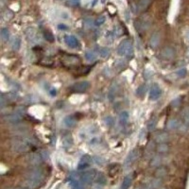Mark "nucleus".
<instances>
[{
  "label": "nucleus",
  "mask_w": 189,
  "mask_h": 189,
  "mask_svg": "<svg viewBox=\"0 0 189 189\" xmlns=\"http://www.w3.org/2000/svg\"><path fill=\"white\" fill-rule=\"evenodd\" d=\"M166 168L161 167V168H159V169L157 170V172H156V177H157L158 179H162L163 177L166 176Z\"/></svg>",
  "instance_id": "nucleus-32"
},
{
  "label": "nucleus",
  "mask_w": 189,
  "mask_h": 189,
  "mask_svg": "<svg viewBox=\"0 0 189 189\" xmlns=\"http://www.w3.org/2000/svg\"><path fill=\"white\" fill-rule=\"evenodd\" d=\"M133 52V46L130 40H124L117 47V54L123 57H130Z\"/></svg>",
  "instance_id": "nucleus-3"
},
{
  "label": "nucleus",
  "mask_w": 189,
  "mask_h": 189,
  "mask_svg": "<svg viewBox=\"0 0 189 189\" xmlns=\"http://www.w3.org/2000/svg\"><path fill=\"white\" fill-rule=\"evenodd\" d=\"M21 46V39L19 37H15L12 43V49L13 50H18Z\"/></svg>",
  "instance_id": "nucleus-27"
},
{
  "label": "nucleus",
  "mask_w": 189,
  "mask_h": 189,
  "mask_svg": "<svg viewBox=\"0 0 189 189\" xmlns=\"http://www.w3.org/2000/svg\"><path fill=\"white\" fill-rule=\"evenodd\" d=\"M50 94H51V96H52V97H55V96H56V94H57L56 89H55V88H53V89L50 91Z\"/></svg>",
  "instance_id": "nucleus-44"
},
{
  "label": "nucleus",
  "mask_w": 189,
  "mask_h": 189,
  "mask_svg": "<svg viewBox=\"0 0 189 189\" xmlns=\"http://www.w3.org/2000/svg\"><path fill=\"white\" fill-rule=\"evenodd\" d=\"M156 124H157V119H156L155 117H154V118H151V119L149 121V123H148V129H149L150 130H154Z\"/></svg>",
  "instance_id": "nucleus-31"
},
{
  "label": "nucleus",
  "mask_w": 189,
  "mask_h": 189,
  "mask_svg": "<svg viewBox=\"0 0 189 189\" xmlns=\"http://www.w3.org/2000/svg\"><path fill=\"white\" fill-rule=\"evenodd\" d=\"M14 189H28V187L27 188H24V187H17V188H14Z\"/></svg>",
  "instance_id": "nucleus-46"
},
{
  "label": "nucleus",
  "mask_w": 189,
  "mask_h": 189,
  "mask_svg": "<svg viewBox=\"0 0 189 189\" xmlns=\"http://www.w3.org/2000/svg\"><path fill=\"white\" fill-rule=\"evenodd\" d=\"M84 24H85V27H86L87 28H90L91 27H93V25H94V23L93 22V20H92V19L87 18V19H85V20H84Z\"/></svg>",
  "instance_id": "nucleus-37"
},
{
  "label": "nucleus",
  "mask_w": 189,
  "mask_h": 189,
  "mask_svg": "<svg viewBox=\"0 0 189 189\" xmlns=\"http://www.w3.org/2000/svg\"><path fill=\"white\" fill-rule=\"evenodd\" d=\"M156 149H157V151H158L159 153H166V152L169 151L170 147H169V145L166 144V143H161V144H159V145L157 146Z\"/></svg>",
  "instance_id": "nucleus-23"
},
{
  "label": "nucleus",
  "mask_w": 189,
  "mask_h": 189,
  "mask_svg": "<svg viewBox=\"0 0 189 189\" xmlns=\"http://www.w3.org/2000/svg\"><path fill=\"white\" fill-rule=\"evenodd\" d=\"M80 0H66V4L69 7H77L79 5Z\"/></svg>",
  "instance_id": "nucleus-34"
},
{
  "label": "nucleus",
  "mask_w": 189,
  "mask_h": 189,
  "mask_svg": "<svg viewBox=\"0 0 189 189\" xmlns=\"http://www.w3.org/2000/svg\"><path fill=\"white\" fill-rule=\"evenodd\" d=\"M94 181H96L98 185H100V186H104L107 183L106 177L103 173H98L96 179H94Z\"/></svg>",
  "instance_id": "nucleus-20"
},
{
  "label": "nucleus",
  "mask_w": 189,
  "mask_h": 189,
  "mask_svg": "<svg viewBox=\"0 0 189 189\" xmlns=\"http://www.w3.org/2000/svg\"><path fill=\"white\" fill-rule=\"evenodd\" d=\"M137 157H138V151L137 150H132L128 154V156L126 157L125 161H124V167L125 168H130L134 164V162L137 160Z\"/></svg>",
  "instance_id": "nucleus-6"
},
{
  "label": "nucleus",
  "mask_w": 189,
  "mask_h": 189,
  "mask_svg": "<svg viewBox=\"0 0 189 189\" xmlns=\"http://www.w3.org/2000/svg\"><path fill=\"white\" fill-rule=\"evenodd\" d=\"M154 140L159 144L166 143V142H168V140H169V135L166 132H157L154 135Z\"/></svg>",
  "instance_id": "nucleus-15"
},
{
  "label": "nucleus",
  "mask_w": 189,
  "mask_h": 189,
  "mask_svg": "<svg viewBox=\"0 0 189 189\" xmlns=\"http://www.w3.org/2000/svg\"><path fill=\"white\" fill-rule=\"evenodd\" d=\"M181 100V98H177L176 100H174L172 101V106H174V107L179 106V105H180Z\"/></svg>",
  "instance_id": "nucleus-42"
},
{
  "label": "nucleus",
  "mask_w": 189,
  "mask_h": 189,
  "mask_svg": "<svg viewBox=\"0 0 189 189\" xmlns=\"http://www.w3.org/2000/svg\"><path fill=\"white\" fill-rule=\"evenodd\" d=\"M176 74H177L180 78H184V77L186 76V74H187V70H186L185 68H181V69L178 70V71L176 72Z\"/></svg>",
  "instance_id": "nucleus-36"
},
{
  "label": "nucleus",
  "mask_w": 189,
  "mask_h": 189,
  "mask_svg": "<svg viewBox=\"0 0 189 189\" xmlns=\"http://www.w3.org/2000/svg\"><path fill=\"white\" fill-rule=\"evenodd\" d=\"M105 20H106L105 16H100V17L96 20V22H94V25H96L97 27H100V26H101L102 24L105 23Z\"/></svg>",
  "instance_id": "nucleus-35"
},
{
  "label": "nucleus",
  "mask_w": 189,
  "mask_h": 189,
  "mask_svg": "<svg viewBox=\"0 0 189 189\" xmlns=\"http://www.w3.org/2000/svg\"><path fill=\"white\" fill-rule=\"evenodd\" d=\"M151 27V20L149 17L140 18L135 22V28L139 32H146Z\"/></svg>",
  "instance_id": "nucleus-5"
},
{
  "label": "nucleus",
  "mask_w": 189,
  "mask_h": 189,
  "mask_svg": "<svg viewBox=\"0 0 189 189\" xmlns=\"http://www.w3.org/2000/svg\"><path fill=\"white\" fill-rule=\"evenodd\" d=\"M43 37L45 38L46 41H49V42H50V43H53L54 40H55L53 33H52L51 31H49V30H46V29L43 31Z\"/></svg>",
  "instance_id": "nucleus-29"
},
{
  "label": "nucleus",
  "mask_w": 189,
  "mask_h": 189,
  "mask_svg": "<svg viewBox=\"0 0 189 189\" xmlns=\"http://www.w3.org/2000/svg\"><path fill=\"white\" fill-rule=\"evenodd\" d=\"M11 148L16 153H25L29 151L30 146L27 141L21 138H14L11 141Z\"/></svg>",
  "instance_id": "nucleus-2"
},
{
  "label": "nucleus",
  "mask_w": 189,
  "mask_h": 189,
  "mask_svg": "<svg viewBox=\"0 0 189 189\" xmlns=\"http://www.w3.org/2000/svg\"><path fill=\"white\" fill-rule=\"evenodd\" d=\"M44 179V172L41 168H33L26 175L25 185L28 189H35L39 187Z\"/></svg>",
  "instance_id": "nucleus-1"
},
{
  "label": "nucleus",
  "mask_w": 189,
  "mask_h": 189,
  "mask_svg": "<svg viewBox=\"0 0 189 189\" xmlns=\"http://www.w3.org/2000/svg\"><path fill=\"white\" fill-rule=\"evenodd\" d=\"M85 59L88 62H94V61H96V59H97V54L94 53L93 50H88V51L85 52Z\"/></svg>",
  "instance_id": "nucleus-24"
},
{
  "label": "nucleus",
  "mask_w": 189,
  "mask_h": 189,
  "mask_svg": "<svg viewBox=\"0 0 189 189\" xmlns=\"http://www.w3.org/2000/svg\"><path fill=\"white\" fill-rule=\"evenodd\" d=\"M181 115H182L183 120H184L187 124H189V108L184 109L183 112H182V114H181Z\"/></svg>",
  "instance_id": "nucleus-33"
},
{
  "label": "nucleus",
  "mask_w": 189,
  "mask_h": 189,
  "mask_svg": "<svg viewBox=\"0 0 189 189\" xmlns=\"http://www.w3.org/2000/svg\"><path fill=\"white\" fill-rule=\"evenodd\" d=\"M162 94V90L160 88V86L158 84H154L151 89V93H150V100H157Z\"/></svg>",
  "instance_id": "nucleus-13"
},
{
  "label": "nucleus",
  "mask_w": 189,
  "mask_h": 189,
  "mask_svg": "<svg viewBox=\"0 0 189 189\" xmlns=\"http://www.w3.org/2000/svg\"><path fill=\"white\" fill-rule=\"evenodd\" d=\"M119 121L122 125H126L129 121V114L127 112H122L119 115Z\"/></svg>",
  "instance_id": "nucleus-28"
},
{
  "label": "nucleus",
  "mask_w": 189,
  "mask_h": 189,
  "mask_svg": "<svg viewBox=\"0 0 189 189\" xmlns=\"http://www.w3.org/2000/svg\"><path fill=\"white\" fill-rule=\"evenodd\" d=\"M28 162L31 166H39L43 162V156H42V154L37 153V152L31 153L28 157Z\"/></svg>",
  "instance_id": "nucleus-10"
},
{
  "label": "nucleus",
  "mask_w": 189,
  "mask_h": 189,
  "mask_svg": "<svg viewBox=\"0 0 189 189\" xmlns=\"http://www.w3.org/2000/svg\"><path fill=\"white\" fill-rule=\"evenodd\" d=\"M146 91H147V86L146 85H144V84L143 85H140L137 88V90H136V94H137L139 98H142V97L145 96Z\"/></svg>",
  "instance_id": "nucleus-26"
},
{
  "label": "nucleus",
  "mask_w": 189,
  "mask_h": 189,
  "mask_svg": "<svg viewBox=\"0 0 189 189\" xmlns=\"http://www.w3.org/2000/svg\"><path fill=\"white\" fill-rule=\"evenodd\" d=\"M58 28L61 29V30H67L68 29V27L64 24H59L58 25Z\"/></svg>",
  "instance_id": "nucleus-43"
},
{
  "label": "nucleus",
  "mask_w": 189,
  "mask_h": 189,
  "mask_svg": "<svg viewBox=\"0 0 189 189\" xmlns=\"http://www.w3.org/2000/svg\"><path fill=\"white\" fill-rule=\"evenodd\" d=\"M184 35H185V39L189 42V28L185 31V33H184Z\"/></svg>",
  "instance_id": "nucleus-45"
},
{
  "label": "nucleus",
  "mask_w": 189,
  "mask_h": 189,
  "mask_svg": "<svg viewBox=\"0 0 189 189\" xmlns=\"http://www.w3.org/2000/svg\"><path fill=\"white\" fill-rule=\"evenodd\" d=\"M4 121L9 123V124H12V125H15V124H18L21 119H22V115H19L18 113H14V114H11V115H7L3 117Z\"/></svg>",
  "instance_id": "nucleus-9"
},
{
  "label": "nucleus",
  "mask_w": 189,
  "mask_h": 189,
  "mask_svg": "<svg viewBox=\"0 0 189 189\" xmlns=\"http://www.w3.org/2000/svg\"><path fill=\"white\" fill-rule=\"evenodd\" d=\"M97 174H98V172H97L96 169H90V170H87V171L83 172L80 175V177H79L80 182L83 185H89V184H91L94 181V179H96Z\"/></svg>",
  "instance_id": "nucleus-4"
},
{
  "label": "nucleus",
  "mask_w": 189,
  "mask_h": 189,
  "mask_svg": "<svg viewBox=\"0 0 189 189\" xmlns=\"http://www.w3.org/2000/svg\"><path fill=\"white\" fill-rule=\"evenodd\" d=\"M90 87V83L86 80H82L79 82H76L71 86V90L76 93H83L87 91Z\"/></svg>",
  "instance_id": "nucleus-7"
},
{
  "label": "nucleus",
  "mask_w": 189,
  "mask_h": 189,
  "mask_svg": "<svg viewBox=\"0 0 189 189\" xmlns=\"http://www.w3.org/2000/svg\"><path fill=\"white\" fill-rule=\"evenodd\" d=\"M160 41H161V35L159 32H154L151 39H150V45L152 47V49H156V47L159 45L160 43Z\"/></svg>",
  "instance_id": "nucleus-16"
},
{
  "label": "nucleus",
  "mask_w": 189,
  "mask_h": 189,
  "mask_svg": "<svg viewBox=\"0 0 189 189\" xmlns=\"http://www.w3.org/2000/svg\"><path fill=\"white\" fill-rule=\"evenodd\" d=\"M93 161L96 163L97 165H102V164H103V160H102L100 157H94V158H93Z\"/></svg>",
  "instance_id": "nucleus-41"
},
{
  "label": "nucleus",
  "mask_w": 189,
  "mask_h": 189,
  "mask_svg": "<svg viewBox=\"0 0 189 189\" xmlns=\"http://www.w3.org/2000/svg\"><path fill=\"white\" fill-rule=\"evenodd\" d=\"M77 123V119L74 115H68L64 118V124L66 128H73Z\"/></svg>",
  "instance_id": "nucleus-18"
},
{
  "label": "nucleus",
  "mask_w": 189,
  "mask_h": 189,
  "mask_svg": "<svg viewBox=\"0 0 189 189\" xmlns=\"http://www.w3.org/2000/svg\"><path fill=\"white\" fill-rule=\"evenodd\" d=\"M182 124L181 123V121H179L178 119H170L168 122H167V129L168 130H180L182 128Z\"/></svg>",
  "instance_id": "nucleus-17"
},
{
  "label": "nucleus",
  "mask_w": 189,
  "mask_h": 189,
  "mask_svg": "<svg viewBox=\"0 0 189 189\" xmlns=\"http://www.w3.org/2000/svg\"><path fill=\"white\" fill-rule=\"evenodd\" d=\"M27 37H28V40L34 41V40L37 38V33H36V31H35L33 28H30V29H28V32H27Z\"/></svg>",
  "instance_id": "nucleus-30"
},
{
  "label": "nucleus",
  "mask_w": 189,
  "mask_h": 189,
  "mask_svg": "<svg viewBox=\"0 0 189 189\" xmlns=\"http://www.w3.org/2000/svg\"><path fill=\"white\" fill-rule=\"evenodd\" d=\"M151 1L152 0H139L137 4L134 6V13H140L145 12L151 4Z\"/></svg>",
  "instance_id": "nucleus-8"
},
{
  "label": "nucleus",
  "mask_w": 189,
  "mask_h": 189,
  "mask_svg": "<svg viewBox=\"0 0 189 189\" xmlns=\"http://www.w3.org/2000/svg\"><path fill=\"white\" fill-rule=\"evenodd\" d=\"M0 105H1V108H3L6 105V100H5L4 94H1V96H0Z\"/></svg>",
  "instance_id": "nucleus-40"
},
{
  "label": "nucleus",
  "mask_w": 189,
  "mask_h": 189,
  "mask_svg": "<svg viewBox=\"0 0 189 189\" xmlns=\"http://www.w3.org/2000/svg\"><path fill=\"white\" fill-rule=\"evenodd\" d=\"M98 52H99L100 56L102 58H108L111 54V51L108 47H102V46L98 47Z\"/></svg>",
  "instance_id": "nucleus-21"
},
{
  "label": "nucleus",
  "mask_w": 189,
  "mask_h": 189,
  "mask_svg": "<svg viewBox=\"0 0 189 189\" xmlns=\"http://www.w3.org/2000/svg\"><path fill=\"white\" fill-rule=\"evenodd\" d=\"M92 161H93V159L89 155H87V154L82 155V157L80 158L79 162L78 169L79 170H83V169L87 168L90 166V164L92 163Z\"/></svg>",
  "instance_id": "nucleus-11"
},
{
  "label": "nucleus",
  "mask_w": 189,
  "mask_h": 189,
  "mask_svg": "<svg viewBox=\"0 0 189 189\" xmlns=\"http://www.w3.org/2000/svg\"><path fill=\"white\" fill-rule=\"evenodd\" d=\"M159 165H160V158H159V156H156V157H154V158L152 159V161H151V166H159Z\"/></svg>",
  "instance_id": "nucleus-38"
},
{
  "label": "nucleus",
  "mask_w": 189,
  "mask_h": 189,
  "mask_svg": "<svg viewBox=\"0 0 189 189\" xmlns=\"http://www.w3.org/2000/svg\"><path fill=\"white\" fill-rule=\"evenodd\" d=\"M0 35H1V39L4 42H7L10 39V31L7 28H2L0 30Z\"/></svg>",
  "instance_id": "nucleus-25"
},
{
  "label": "nucleus",
  "mask_w": 189,
  "mask_h": 189,
  "mask_svg": "<svg viewBox=\"0 0 189 189\" xmlns=\"http://www.w3.org/2000/svg\"><path fill=\"white\" fill-rule=\"evenodd\" d=\"M131 182H132V174H129L124 178L120 189H129L130 186L131 185Z\"/></svg>",
  "instance_id": "nucleus-19"
},
{
  "label": "nucleus",
  "mask_w": 189,
  "mask_h": 189,
  "mask_svg": "<svg viewBox=\"0 0 189 189\" xmlns=\"http://www.w3.org/2000/svg\"><path fill=\"white\" fill-rule=\"evenodd\" d=\"M118 89H119L118 84H117L116 82H115V83L112 85V87H111V89H110V92H109V99H110V100H113V99L115 97V94H116Z\"/></svg>",
  "instance_id": "nucleus-22"
},
{
  "label": "nucleus",
  "mask_w": 189,
  "mask_h": 189,
  "mask_svg": "<svg viewBox=\"0 0 189 189\" xmlns=\"http://www.w3.org/2000/svg\"><path fill=\"white\" fill-rule=\"evenodd\" d=\"M64 42L71 49H77V47L79 46V42L78 38H76L73 35H66L64 37Z\"/></svg>",
  "instance_id": "nucleus-14"
},
{
  "label": "nucleus",
  "mask_w": 189,
  "mask_h": 189,
  "mask_svg": "<svg viewBox=\"0 0 189 189\" xmlns=\"http://www.w3.org/2000/svg\"><path fill=\"white\" fill-rule=\"evenodd\" d=\"M176 55V51H175V49L171 46H166L165 49L162 50L161 52V56L164 58V59H166V60H171L175 57Z\"/></svg>",
  "instance_id": "nucleus-12"
},
{
  "label": "nucleus",
  "mask_w": 189,
  "mask_h": 189,
  "mask_svg": "<svg viewBox=\"0 0 189 189\" xmlns=\"http://www.w3.org/2000/svg\"><path fill=\"white\" fill-rule=\"evenodd\" d=\"M105 122H106V124L109 126V127H112L113 125H114V120H113V118L112 117H110V116H108V117H106L105 118Z\"/></svg>",
  "instance_id": "nucleus-39"
}]
</instances>
